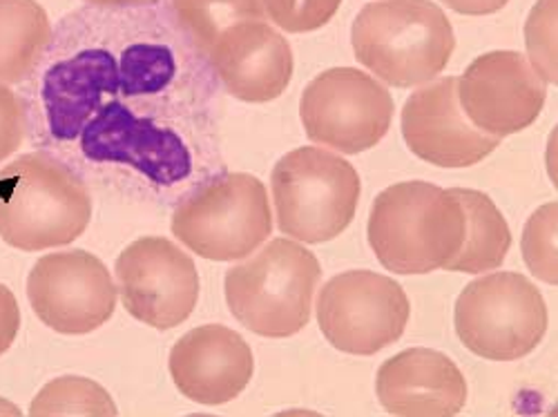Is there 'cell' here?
<instances>
[{"label":"cell","instance_id":"obj_1","mask_svg":"<svg viewBox=\"0 0 558 417\" xmlns=\"http://www.w3.org/2000/svg\"><path fill=\"white\" fill-rule=\"evenodd\" d=\"M54 50L45 103L59 138L78 142L89 161L125 163L163 185L193 174L191 144L215 72L174 12L83 10L61 25Z\"/></svg>","mask_w":558,"mask_h":417},{"label":"cell","instance_id":"obj_2","mask_svg":"<svg viewBox=\"0 0 558 417\" xmlns=\"http://www.w3.org/2000/svg\"><path fill=\"white\" fill-rule=\"evenodd\" d=\"M92 221L85 181L61 159L29 152L0 170V240L23 253L63 248Z\"/></svg>","mask_w":558,"mask_h":417},{"label":"cell","instance_id":"obj_3","mask_svg":"<svg viewBox=\"0 0 558 417\" xmlns=\"http://www.w3.org/2000/svg\"><path fill=\"white\" fill-rule=\"evenodd\" d=\"M468 217L458 197L427 181L396 183L380 193L368 217V244L396 274L447 268L460 253Z\"/></svg>","mask_w":558,"mask_h":417},{"label":"cell","instance_id":"obj_4","mask_svg":"<svg viewBox=\"0 0 558 417\" xmlns=\"http://www.w3.org/2000/svg\"><path fill=\"white\" fill-rule=\"evenodd\" d=\"M355 59L393 87L436 78L449 63L456 36L432 0H376L362 8L351 27Z\"/></svg>","mask_w":558,"mask_h":417},{"label":"cell","instance_id":"obj_5","mask_svg":"<svg viewBox=\"0 0 558 417\" xmlns=\"http://www.w3.org/2000/svg\"><path fill=\"white\" fill-rule=\"evenodd\" d=\"M319 277L322 268L311 250L279 237L226 272V304L251 333L291 338L311 321Z\"/></svg>","mask_w":558,"mask_h":417},{"label":"cell","instance_id":"obj_6","mask_svg":"<svg viewBox=\"0 0 558 417\" xmlns=\"http://www.w3.org/2000/svg\"><path fill=\"white\" fill-rule=\"evenodd\" d=\"M270 233L268 193L246 172H223L202 181L172 212V235L210 261L251 257Z\"/></svg>","mask_w":558,"mask_h":417},{"label":"cell","instance_id":"obj_7","mask_svg":"<svg viewBox=\"0 0 558 417\" xmlns=\"http://www.w3.org/2000/svg\"><path fill=\"white\" fill-rule=\"evenodd\" d=\"M270 188L279 230L304 244H324L353 221L362 185L340 155L306 146L275 163Z\"/></svg>","mask_w":558,"mask_h":417},{"label":"cell","instance_id":"obj_8","mask_svg":"<svg viewBox=\"0 0 558 417\" xmlns=\"http://www.w3.org/2000/svg\"><path fill=\"white\" fill-rule=\"evenodd\" d=\"M456 333L474 355L492 361L527 357L545 338L547 306L519 272H494L472 282L456 302Z\"/></svg>","mask_w":558,"mask_h":417},{"label":"cell","instance_id":"obj_9","mask_svg":"<svg viewBox=\"0 0 558 417\" xmlns=\"http://www.w3.org/2000/svg\"><path fill=\"white\" fill-rule=\"evenodd\" d=\"M300 119L313 144L340 155H360L387 136L393 99L389 89L366 72L336 68L306 85Z\"/></svg>","mask_w":558,"mask_h":417},{"label":"cell","instance_id":"obj_10","mask_svg":"<svg viewBox=\"0 0 558 417\" xmlns=\"http://www.w3.org/2000/svg\"><path fill=\"white\" fill-rule=\"evenodd\" d=\"M411 317L402 286L371 270H349L322 289L319 331L342 353L376 355L396 344Z\"/></svg>","mask_w":558,"mask_h":417},{"label":"cell","instance_id":"obj_11","mask_svg":"<svg viewBox=\"0 0 558 417\" xmlns=\"http://www.w3.org/2000/svg\"><path fill=\"white\" fill-rule=\"evenodd\" d=\"M117 284L106 263L87 250L40 257L27 274L34 315L61 335H87L114 315Z\"/></svg>","mask_w":558,"mask_h":417},{"label":"cell","instance_id":"obj_12","mask_svg":"<svg viewBox=\"0 0 558 417\" xmlns=\"http://www.w3.org/2000/svg\"><path fill=\"white\" fill-rule=\"evenodd\" d=\"M114 277L125 310L157 331L179 327L199 302L193 257L166 237L132 242L119 255Z\"/></svg>","mask_w":558,"mask_h":417},{"label":"cell","instance_id":"obj_13","mask_svg":"<svg viewBox=\"0 0 558 417\" xmlns=\"http://www.w3.org/2000/svg\"><path fill=\"white\" fill-rule=\"evenodd\" d=\"M545 97V81L519 52L483 54L458 78L464 116L481 132L498 138L530 127Z\"/></svg>","mask_w":558,"mask_h":417},{"label":"cell","instance_id":"obj_14","mask_svg":"<svg viewBox=\"0 0 558 417\" xmlns=\"http://www.w3.org/2000/svg\"><path fill=\"white\" fill-rule=\"evenodd\" d=\"M409 150L438 168H470L489 157L500 138L474 127L458 101V78L447 76L415 89L402 108Z\"/></svg>","mask_w":558,"mask_h":417},{"label":"cell","instance_id":"obj_15","mask_svg":"<svg viewBox=\"0 0 558 417\" xmlns=\"http://www.w3.org/2000/svg\"><path fill=\"white\" fill-rule=\"evenodd\" d=\"M168 368L179 393L204 406H219L244 393L253 380L255 359L240 333L221 323H206L172 346Z\"/></svg>","mask_w":558,"mask_h":417},{"label":"cell","instance_id":"obj_16","mask_svg":"<svg viewBox=\"0 0 558 417\" xmlns=\"http://www.w3.org/2000/svg\"><path fill=\"white\" fill-rule=\"evenodd\" d=\"M208 61L228 95L246 103L277 99L293 78L291 45L266 21H242L221 32Z\"/></svg>","mask_w":558,"mask_h":417},{"label":"cell","instance_id":"obj_17","mask_svg":"<svg viewBox=\"0 0 558 417\" xmlns=\"http://www.w3.org/2000/svg\"><path fill=\"white\" fill-rule=\"evenodd\" d=\"M378 400L391 415H458L468 402L460 368L432 348H409L378 370Z\"/></svg>","mask_w":558,"mask_h":417},{"label":"cell","instance_id":"obj_18","mask_svg":"<svg viewBox=\"0 0 558 417\" xmlns=\"http://www.w3.org/2000/svg\"><path fill=\"white\" fill-rule=\"evenodd\" d=\"M52 42V23L36 0H0V83H23Z\"/></svg>","mask_w":558,"mask_h":417},{"label":"cell","instance_id":"obj_19","mask_svg":"<svg viewBox=\"0 0 558 417\" xmlns=\"http://www.w3.org/2000/svg\"><path fill=\"white\" fill-rule=\"evenodd\" d=\"M451 193L464 208L468 233H464L460 253L445 270L483 274L500 268L511 246V233L505 217L485 193L470 188H451Z\"/></svg>","mask_w":558,"mask_h":417},{"label":"cell","instance_id":"obj_20","mask_svg":"<svg viewBox=\"0 0 558 417\" xmlns=\"http://www.w3.org/2000/svg\"><path fill=\"white\" fill-rule=\"evenodd\" d=\"M170 8L179 25L206 54L228 27L242 21H264L266 16L259 0H170Z\"/></svg>","mask_w":558,"mask_h":417},{"label":"cell","instance_id":"obj_21","mask_svg":"<svg viewBox=\"0 0 558 417\" xmlns=\"http://www.w3.org/2000/svg\"><path fill=\"white\" fill-rule=\"evenodd\" d=\"M34 417H59V415H119L110 393L87 378L63 376L45 384L29 404Z\"/></svg>","mask_w":558,"mask_h":417},{"label":"cell","instance_id":"obj_22","mask_svg":"<svg viewBox=\"0 0 558 417\" xmlns=\"http://www.w3.org/2000/svg\"><path fill=\"white\" fill-rule=\"evenodd\" d=\"M556 219L558 206L545 204L538 208L525 223L523 230V257L532 274H536L541 282L556 286L558 272H556Z\"/></svg>","mask_w":558,"mask_h":417},{"label":"cell","instance_id":"obj_23","mask_svg":"<svg viewBox=\"0 0 558 417\" xmlns=\"http://www.w3.org/2000/svg\"><path fill=\"white\" fill-rule=\"evenodd\" d=\"M525 42L532 68L545 83H556V0H538L525 23Z\"/></svg>","mask_w":558,"mask_h":417},{"label":"cell","instance_id":"obj_24","mask_svg":"<svg viewBox=\"0 0 558 417\" xmlns=\"http://www.w3.org/2000/svg\"><path fill=\"white\" fill-rule=\"evenodd\" d=\"M259 3L277 27L304 34L327 25L340 10L342 0H259Z\"/></svg>","mask_w":558,"mask_h":417},{"label":"cell","instance_id":"obj_25","mask_svg":"<svg viewBox=\"0 0 558 417\" xmlns=\"http://www.w3.org/2000/svg\"><path fill=\"white\" fill-rule=\"evenodd\" d=\"M27 116L25 106L16 97V91L0 83V163L19 152L25 142Z\"/></svg>","mask_w":558,"mask_h":417},{"label":"cell","instance_id":"obj_26","mask_svg":"<svg viewBox=\"0 0 558 417\" xmlns=\"http://www.w3.org/2000/svg\"><path fill=\"white\" fill-rule=\"evenodd\" d=\"M21 331V308L14 293L0 284V355H5Z\"/></svg>","mask_w":558,"mask_h":417},{"label":"cell","instance_id":"obj_27","mask_svg":"<svg viewBox=\"0 0 558 417\" xmlns=\"http://www.w3.org/2000/svg\"><path fill=\"white\" fill-rule=\"evenodd\" d=\"M442 3L464 16H487L502 10L509 0H442Z\"/></svg>","mask_w":558,"mask_h":417},{"label":"cell","instance_id":"obj_28","mask_svg":"<svg viewBox=\"0 0 558 417\" xmlns=\"http://www.w3.org/2000/svg\"><path fill=\"white\" fill-rule=\"evenodd\" d=\"M89 8H142L153 5L157 0H85Z\"/></svg>","mask_w":558,"mask_h":417},{"label":"cell","instance_id":"obj_29","mask_svg":"<svg viewBox=\"0 0 558 417\" xmlns=\"http://www.w3.org/2000/svg\"><path fill=\"white\" fill-rule=\"evenodd\" d=\"M0 415H23V410H21L16 404H12V402L0 397Z\"/></svg>","mask_w":558,"mask_h":417}]
</instances>
